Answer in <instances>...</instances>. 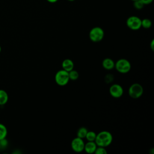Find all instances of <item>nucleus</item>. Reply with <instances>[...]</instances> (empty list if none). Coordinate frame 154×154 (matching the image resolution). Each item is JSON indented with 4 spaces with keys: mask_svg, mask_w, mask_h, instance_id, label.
<instances>
[{
    "mask_svg": "<svg viewBox=\"0 0 154 154\" xmlns=\"http://www.w3.org/2000/svg\"><path fill=\"white\" fill-rule=\"evenodd\" d=\"M112 135L110 132L102 131L96 134L94 141L97 146L106 147L112 143Z\"/></svg>",
    "mask_w": 154,
    "mask_h": 154,
    "instance_id": "obj_1",
    "label": "nucleus"
},
{
    "mask_svg": "<svg viewBox=\"0 0 154 154\" xmlns=\"http://www.w3.org/2000/svg\"><path fill=\"white\" fill-rule=\"evenodd\" d=\"M116 70L122 74L128 73L131 69V64L129 61L125 58H120L115 63V66Z\"/></svg>",
    "mask_w": 154,
    "mask_h": 154,
    "instance_id": "obj_2",
    "label": "nucleus"
},
{
    "mask_svg": "<svg viewBox=\"0 0 154 154\" xmlns=\"http://www.w3.org/2000/svg\"><path fill=\"white\" fill-rule=\"evenodd\" d=\"M89 38L93 42H99L104 37V31L99 26H95L89 32Z\"/></svg>",
    "mask_w": 154,
    "mask_h": 154,
    "instance_id": "obj_3",
    "label": "nucleus"
},
{
    "mask_svg": "<svg viewBox=\"0 0 154 154\" xmlns=\"http://www.w3.org/2000/svg\"><path fill=\"white\" fill-rule=\"evenodd\" d=\"M69 81V72L63 69L57 71L55 75V81L56 84L60 86L67 85Z\"/></svg>",
    "mask_w": 154,
    "mask_h": 154,
    "instance_id": "obj_4",
    "label": "nucleus"
},
{
    "mask_svg": "<svg viewBox=\"0 0 154 154\" xmlns=\"http://www.w3.org/2000/svg\"><path fill=\"white\" fill-rule=\"evenodd\" d=\"M143 88L138 83L132 84L128 89V94L132 99H138L143 94Z\"/></svg>",
    "mask_w": 154,
    "mask_h": 154,
    "instance_id": "obj_5",
    "label": "nucleus"
},
{
    "mask_svg": "<svg viewBox=\"0 0 154 154\" xmlns=\"http://www.w3.org/2000/svg\"><path fill=\"white\" fill-rule=\"evenodd\" d=\"M126 25L131 30H138L141 28V19L138 16H131L127 19Z\"/></svg>",
    "mask_w": 154,
    "mask_h": 154,
    "instance_id": "obj_6",
    "label": "nucleus"
},
{
    "mask_svg": "<svg viewBox=\"0 0 154 154\" xmlns=\"http://www.w3.org/2000/svg\"><path fill=\"white\" fill-rule=\"evenodd\" d=\"M84 145L85 143L83 139L78 137L73 138L71 142V148L76 153H80L84 151Z\"/></svg>",
    "mask_w": 154,
    "mask_h": 154,
    "instance_id": "obj_7",
    "label": "nucleus"
},
{
    "mask_svg": "<svg viewBox=\"0 0 154 154\" xmlns=\"http://www.w3.org/2000/svg\"><path fill=\"white\" fill-rule=\"evenodd\" d=\"M109 93L112 97L116 99L120 98L123 94V88L121 85L114 84L109 87Z\"/></svg>",
    "mask_w": 154,
    "mask_h": 154,
    "instance_id": "obj_8",
    "label": "nucleus"
},
{
    "mask_svg": "<svg viewBox=\"0 0 154 154\" xmlns=\"http://www.w3.org/2000/svg\"><path fill=\"white\" fill-rule=\"evenodd\" d=\"M97 147V146L96 145L95 141H88L87 143H85L84 150L89 154L94 153Z\"/></svg>",
    "mask_w": 154,
    "mask_h": 154,
    "instance_id": "obj_9",
    "label": "nucleus"
},
{
    "mask_svg": "<svg viewBox=\"0 0 154 154\" xmlns=\"http://www.w3.org/2000/svg\"><path fill=\"white\" fill-rule=\"evenodd\" d=\"M102 65L105 70H110L114 69L115 62L110 58H105L103 60Z\"/></svg>",
    "mask_w": 154,
    "mask_h": 154,
    "instance_id": "obj_10",
    "label": "nucleus"
},
{
    "mask_svg": "<svg viewBox=\"0 0 154 154\" xmlns=\"http://www.w3.org/2000/svg\"><path fill=\"white\" fill-rule=\"evenodd\" d=\"M61 67H62V69L69 72V71L73 69L74 63L72 60L69 58H66L61 63Z\"/></svg>",
    "mask_w": 154,
    "mask_h": 154,
    "instance_id": "obj_11",
    "label": "nucleus"
},
{
    "mask_svg": "<svg viewBox=\"0 0 154 154\" xmlns=\"http://www.w3.org/2000/svg\"><path fill=\"white\" fill-rule=\"evenodd\" d=\"M8 100V95L7 91L2 89H0V105H4L7 103Z\"/></svg>",
    "mask_w": 154,
    "mask_h": 154,
    "instance_id": "obj_12",
    "label": "nucleus"
},
{
    "mask_svg": "<svg viewBox=\"0 0 154 154\" xmlns=\"http://www.w3.org/2000/svg\"><path fill=\"white\" fill-rule=\"evenodd\" d=\"M88 132V129L85 127H81L77 131V137L81 138H85L86 134Z\"/></svg>",
    "mask_w": 154,
    "mask_h": 154,
    "instance_id": "obj_13",
    "label": "nucleus"
},
{
    "mask_svg": "<svg viewBox=\"0 0 154 154\" xmlns=\"http://www.w3.org/2000/svg\"><path fill=\"white\" fill-rule=\"evenodd\" d=\"M8 134L7 127L2 123H0V140L6 138Z\"/></svg>",
    "mask_w": 154,
    "mask_h": 154,
    "instance_id": "obj_14",
    "label": "nucleus"
},
{
    "mask_svg": "<svg viewBox=\"0 0 154 154\" xmlns=\"http://www.w3.org/2000/svg\"><path fill=\"white\" fill-rule=\"evenodd\" d=\"M96 134H97L94 131H88L85 136V138L88 141H94L96 137Z\"/></svg>",
    "mask_w": 154,
    "mask_h": 154,
    "instance_id": "obj_15",
    "label": "nucleus"
},
{
    "mask_svg": "<svg viewBox=\"0 0 154 154\" xmlns=\"http://www.w3.org/2000/svg\"><path fill=\"white\" fill-rule=\"evenodd\" d=\"M69 76L70 80L75 81L79 78V73L78 72V71L73 69L69 72Z\"/></svg>",
    "mask_w": 154,
    "mask_h": 154,
    "instance_id": "obj_16",
    "label": "nucleus"
},
{
    "mask_svg": "<svg viewBox=\"0 0 154 154\" xmlns=\"http://www.w3.org/2000/svg\"><path fill=\"white\" fill-rule=\"evenodd\" d=\"M152 26V21L149 19H143L141 20V27L145 29H149Z\"/></svg>",
    "mask_w": 154,
    "mask_h": 154,
    "instance_id": "obj_17",
    "label": "nucleus"
},
{
    "mask_svg": "<svg viewBox=\"0 0 154 154\" xmlns=\"http://www.w3.org/2000/svg\"><path fill=\"white\" fill-rule=\"evenodd\" d=\"M144 4L141 0H136L134 1V7L137 10H141L144 7Z\"/></svg>",
    "mask_w": 154,
    "mask_h": 154,
    "instance_id": "obj_18",
    "label": "nucleus"
},
{
    "mask_svg": "<svg viewBox=\"0 0 154 154\" xmlns=\"http://www.w3.org/2000/svg\"><path fill=\"white\" fill-rule=\"evenodd\" d=\"M94 153L95 154H106L107 151L105 149V147L97 146L94 152Z\"/></svg>",
    "mask_w": 154,
    "mask_h": 154,
    "instance_id": "obj_19",
    "label": "nucleus"
},
{
    "mask_svg": "<svg viewBox=\"0 0 154 154\" xmlns=\"http://www.w3.org/2000/svg\"><path fill=\"white\" fill-rule=\"evenodd\" d=\"M113 80H114V76L112 74L109 73L105 76V81L107 84L111 83Z\"/></svg>",
    "mask_w": 154,
    "mask_h": 154,
    "instance_id": "obj_20",
    "label": "nucleus"
},
{
    "mask_svg": "<svg viewBox=\"0 0 154 154\" xmlns=\"http://www.w3.org/2000/svg\"><path fill=\"white\" fill-rule=\"evenodd\" d=\"M8 140L6 139V138L1 140H0V145H1V149L5 148L8 146Z\"/></svg>",
    "mask_w": 154,
    "mask_h": 154,
    "instance_id": "obj_21",
    "label": "nucleus"
},
{
    "mask_svg": "<svg viewBox=\"0 0 154 154\" xmlns=\"http://www.w3.org/2000/svg\"><path fill=\"white\" fill-rule=\"evenodd\" d=\"M141 1L144 4V5H148L151 4L153 0H141Z\"/></svg>",
    "mask_w": 154,
    "mask_h": 154,
    "instance_id": "obj_22",
    "label": "nucleus"
},
{
    "mask_svg": "<svg viewBox=\"0 0 154 154\" xmlns=\"http://www.w3.org/2000/svg\"><path fill=\"white\" fill-rule=\"evenodd\" d=\"M150 49H152V51L154 50V40L153 39L152 40V42L150 43Z\"/></svg>",
    "mask_w": 154,
    "mask_h": 154,
    "instance_id": "obj_23",
    "label": "nucleus"
},
{
    "mask_svg": "<svg viewBox=\"0 0 154 154\" xmlns=\"http://www.w3.org/2000/svg\"><path fill=\"white\" fill-rule=\"evenodd\" d=\"M48 2H50V3H55L58 0H46Z\"/></svg>",
    "mask_w": 154,
    "mask_h": 154,
    "instance_id": "obj_24",
    "label": "nucleus"
},
{
    "mask_svg": "<svg viewBox=\"0 0 154 154\" xmlns=\"http://www.w3.org/2000/svg\"><path fill=\"white\" fill-rule=\"evenodd\" d=\"M67 1H74L75 0H67Z\"/></svg>",
    "mask_w": 154,
    "mask_h": 154,
    "instance_id": "obj_25",
    "label": "nucleus"
},
{
    "mask_svg": "<svg viewBox=\"0 0 154 154\" xmlns=\"http://www.w3.org/2000/svg\"><path fill=\"white\" fill-rule=\"evenodd\" d=\"M1 47L0 46V53H1Z\"/></svg>",
    "mask_w": 154,
    "mask_h": 154,
    "instance_id": "obj_26",
    "label": "nucleus"
},
{
    "mask_svg": "<svg viewBox=\"0 0 154 154\" xmlns=\"http://www.w3.org/2000/svg\"><path fill=\"white\" fill-rule=\"evenodd\" d=\"M1 149V145H0V150Z\"/></svg>",
    "mask_w": 154,
    "mask_h": 154,
    "instance_id": "obj_27",
    "label": "nucleus"
},
{
    "mask_svg": "<svg viewBox=\"0 0 154 154\" xmlns=\"http://www.w3.org/2000/svg\"><path fill=\"white\" fill-rule=\"evenodd\" d=\"M131 1H136V0H131Z\"/></svg>",
    "mask_w": 154,
    "mask_h": 154,
    "instance_id": "obj_28",
    "label": "nucleus"
}]
</instances>
